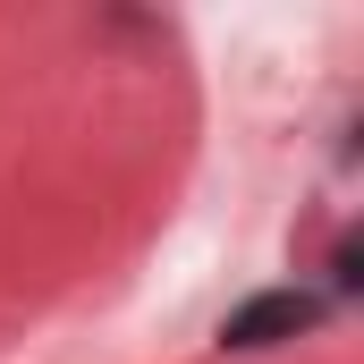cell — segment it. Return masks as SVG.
<instances>
[{
	"label": "cell",
	"instance_id": "obj_1",
	"mask_svg": "<svg viewBox=\"0 0 364 364\" xmlns=\"http://www.w3.org/2000/svg\"><path fill=\"white\" fill-rule=\"evenodd\" d=\"M322 314H331L322 288H263V296H246V305L220 322V356H272L288 339L322 331Z\"/></svg>",
	"mask_w": 364,
	"mask_h": 364
}]
</instances>
